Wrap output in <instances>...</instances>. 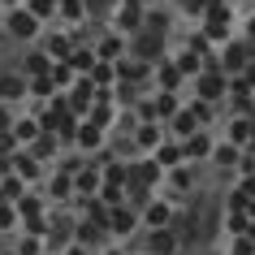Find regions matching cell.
<instances>
[{"label":"cell","mask_w":255,"mask_h":255,"mask_svg":"<svg viewBox=\"0 0 255 255\" xmlns=\"http://www.w3.org/2000/svg\"><path fill=\"white\" fill-rule=\"evenodd\" d=\"M143 221H147V229H169V221H173V208L164 199H147V208H143Z\"/></svg>","instance_id":"obj_8"},{"label":"cell","mask_w":255,"mask_h":255,"mask_svg":"<svg viewBox=\"0 0 255 255\" xmlns=\"http://www.w3.org/2000/svg\"><path fill=\"white\" fill-rule=\"evenodd\" d=\"M26 78H0V104H9V100H17V95H26Z\"/></svg>","instance_id":"obj_19"},{"label":"cell","mask_w":255,"mask_h":255,"mask_svg":"<svg viewBox=\"0 0 255 255\" xmlns=\"http://www.w3.org/2000/svg\"><path fill=\"white\" fill-rule=\"evenodd\" d=\"M39 134H43L39 113H30V117H17V121H13V138H17V147H30Z\"/></svg>","instance_id":"obj_7"},{"label":"cell","mask_w":255,"mask_h":255,"mask_svg":"<svg viewBox=\"0 0 255 255\" xmlns=\"http://www.w3.org/2000/svg\"><path fill=\"white\" fill-rule=\"evenodd\" d=\"M138 26H143V9H138L134 0H121L117 4V35H130Z\"/></svg>","instance_id":"obj_6"},{"label":"cell","mask_w":255,"mask_h":255,"mask_svg":"<svg viewBox=\"0 0 255 255\" xmlns=\"http://www.w3.org/2000/svg\"><path fill=\"white\" fill-rule=\"evenodd\" d=\"M30 151H35V156H56V138L52 134H39L35 143H30Z\"/></svg>","instance_id":"obj_34"},{"label":"cell","mask_w":255,"mask_h":255,"mask_svg":"<svg viewBox=\"0 0 255 255\" xmlns=\"http://www.w3.org/2000/svg\"><path fill=\"white\" fill-rule=\"evenodd\" d=\"M182 160H186V147H182V143H160V147H156V164H160V169H177Z\"/></svg>","instance_id":"obj_12"},{"label":"cell","mask_w":255,"mask_h":255,"mask_svg":"<svg viewBox=\"0 0 255 255\" xmlns=\"http://www.w3.org/2000/svg\"><path fill=\"white\" fill-rule=\"evenodd\" d=\"M212 138H208V134H190L186 138V160H208V156H212Z\"/></svg>","instance_id":"obj_16"},{"label":"cell","mask_w":255,"mask_h":255,"mask_svg":"<svg viewBox=\"0 0 255 255\" xmlns=\"http://www.w3.org/2000/svg\"><path fill=\"white\" fill-rule=\"evenodd\" d=\"M229 251H234V255H255V238H251V234H242V238H234Z\"/></svg>","instance_id":"obj_36"},{"label":"cell","mask_w":255,"mask_h":255,"mask_svg":"<svg viewBox=\"0 0 255 255\" xmlns=\"http://www.w3.org/2000/svg\"><path fill=\"white\" fill-rule=\"evenodd\" d=\"M56 4H61V0H26V9H30L35 17H39V22H43V17H52V13H56Z\"/></svg>","instance_id":"obj_33"},{"label":"cell","mask_w":255,"mask_h":255,"mask_svg":"<svg viewBox=\"0 0 255 255\" xmlns=\"http://www.w3.org/2000/svg\"><path fill=\"white\" fill-rule=\"evenodd\" d=\"M0 255H13V251H0Z\"/></svg>","instance_id":"obj_47"},{"label":"cell","mask_w":255,"mask_h":255,"mask_svg":"<svg viewBox=\"0 0 255 255\" xmlns=\"http://www.w3.org/2000/svg\"><path fill=\"white\" fill-rule=\"evenodd\" d=\"M48 56H52V65L56 61H69L74 56V39L69 35H48Z\"/></svg>","instance_id":"obj_17"},{"label":"cell","mask_w":255,"mask_h":255,"mask_svg":"<svg viewBox=\"0 0 255 255\" xmlns=\"http://www.w3.org/2000/svg\"><path fill=\"white\" fill-rule=\"evenodd\" d=\"M13 173L22 182H39V164L30 160V156H13Z\"/></svg>","instance_id":"obj_23"},{"label":"cell","mask_w":255,"mask_h":255,"mask_svg":"<svg viewBox=\"0 0 255 255\" xmlns=\"http://www.w3.org/2000/svg\"><path fill=\"white\" fill-rule=\"evenodd\" d=\"M30 95H35V100H52L56 95L52 78H48V74H43V78H30Z\"/></svg>","instance_id":"obj_30"},{"label":"cell","mask_w":255,"mask_h":255,"mask_svg":"<svg viewBox=\"0 0 255 255\" xmlns=\"http://www.w3.org/2000/svg\"><path fill=\"white\" fill-rule=\"evenodd\" d=\"M74 143H78L82 151H100V143H104V130H100V126H91V121H82L78 134H74Z\"/></svg>","instance_id":"obj_10"},{"label":"cell","mask_w":255,"mask_h":255,"mask_svg":"<svg viewBox=\"0 0 255 255\" xmlns=\"http://www.w3.org/2000/svg\"><path fill=\"white\" fill-rule=\"evenodd\" d=\"M4 4H13V9H17V4H22V0H4Z\"/></svg>","instance_id":"obj_44"},{"label":"cell","mask_w":255,"mask_h":255,"mask_svg":"<svg viewBox=\"0 0 255 255\" xmlns=\"http://www.w3.org/2000/svg\"><path fill=\"white\" fill-rule=\"evenodd\" d=\"M134 143H138V147H143V151H156V147H160V143H164V134H160V126H156V121H143V126H138V130H134Z\"/></svg>","instance_id":"obj_14"},{"label":"cell","mask_w":255,"mask_h":255,"mask_svg":"<svg viewBox=\"0 0 255 255\" xmlns=\"http://www.w3.org/2000/svg\"><path fill=\"white\" fill-rule=\"evenodd\" d=\"M17 255H43L39 238H35V234H30V238H22V242H17Z\"/></svg>","instance_id":"obj_37"},{"label":"cell","mask_w":255,"mask_h":255,"mask_svg":"<svg viewBox=\"0 0 255 255\" xmlns=\"http://www.w3.org/2000/svg\"><path fill=\"white\" fill-rule=\"evenodd\" d=\"M169 186H173V190H190V186H195L190 169H182V164H177V169H169Z\"/></svg>","instance_id":"obj_31"},{"label":"cell","mask_w":255,"mask_h":255,"mask_svg":"<svg viewBox=\"0 0 255 255\" xmlns=\"http://www.w3.org/2000/svg\"><path fill=\"white\" fill-rule=\"evenodd\" d=\"M242 160V147H234V143H221V147H216V164H238Z\"/></svg>","instance_id":"obj_32"},{"label":"cell","mask_w":255,"mask_h":255,"mask_svg":"<svg viewBox=\"0 0 255 255\" xmlns=\"http://www.w3.org/2000/svg\"><path fill=\"white\" fill-rule=\"evenodd\" d=\"M199 255H216V251H199Z\"/></svg>","instance_id":"obj_46"},{"label":"cell","mask_w":255,"mask_h":255,"mask_svg":"<svg viewBox=\"0 0 255 255\" xmlns=\"http://www.w3.org/2000/svg\"><path fill=\"white\" fill-rule=\"evenodd\" d=\"M0 151H17V138H13V130H0Z\"/></svg>","instance_id":"obj_38"},{"label":"cell","mask_w":255,"mask_h":255,"mask_svg":"<svg viewBox=\"0 0 255 255\" xmlns=\"http://www.w3.org/2000/svg\"><path fill=\"white\" fill-rule=\"evenodd\" d=\"M173 134H177V138L199 134V117H195L190 108H177V113H173Z\"/></svg>","instance_id":"obj_15"},{"label":"cell","mask_w":255,"mask_h":255,"mask_svg":"<svg viewBox=\"0 0 255 255\" xmlns=\"http://www.w3.org/2000/svg\"><path fill=\"white\" fill-rule=\"evenodd\" d=\"M108 255H126V251H117V247H113V251H108Z\"/></svg>","instance_id":"obj_45"},{"label":"cell","mask_w":255,"mask_h":255,"mask_svg":"<svg viewBox=\"0 0 255 255\" xmlns=\"http://www.w3.org/2000/svg\"><path fill=\"white\" fill-rule=\"evenodd\" d=\"M242 199H255V173L251 177H242V190H238Z\"/></svg>","instance_id":"obj_39"},{"label":"cell","mask_w":255,"mask_h":255,"mask_svg":"<svg viewBox=\"0 0 255 255\" xmlns=\"http://www.w3.org/2000/svg\"><path fill=\"white\" fill-rule=\"evenodd\" d=\"M177 69H182V74H199V69H203V56L186 48V52H177Z\"/></svg>","instance_id":"obj_29"},{"label":"cell","mask_w":255,"mask_h":255,"mask_svg":"<svg viewBox=\"0 0 255 255\" xmlns=\"http://www.w3.org/2000/svg\"><path fill=\"white\" fill-rule=\"evenodd\" d=\"M134 4H138V9H143V4H151V0H134Z\"/></svg>","instance_id":"obj_43"},{"label":"cell","mask_w":255,"mask_h":255,"mask_svg":"<svg viewBox=\"0 0 255 255\" xmlns=\"http://www.w3.org/2000/svg\"><path fill=\"white\" fill-rule=\"evenodd\" d=\"M26 74H30V78L52 74V56H48V52H30V56H26Z\"/></svg>","instance_id":"obj_20"},{"label":"cell","mask_w":255,"mask_h":255,"mask_svg":"<svg viewBox=\"0 0 255 255\" xmlns=\"http://www.w3.org/2000/svg\"><path fill=\"white\" fill-rule=\"evenodd\" d=\"M35 30H39V17L30 13L26 4L9 13V35H13V39H35Z\"/></svg>","instance_id":"obj_5"},{"label":"cell","mask_w":255,"mask_h":255,"mask_svg":"<svg viewBox=\"0 0 255 255\" xmlns=\"http://www.w3.org/2000/svg\"><path fill=\"white\" fill-rule=\"evenodd\" d=\"M65 255H91V251H87V247H82V242H74V247H69Z\"/></svg>","instance_id":"obj_41"},{"label":"cell","mask_w":255,"mask_h":255,"mask_svg":"<svg viewBox=\"0 0 255 255\" xmlns=\"http://www.w3.org/2000/svg\"><path fill=\"white\" fill-rule=\"evenodd\" d=\"M56 13L65 17V22H78V17L87 13V0H61V4H56Z\"/></svg>","instance_id":"obj_25"},{"label":"cell","mask_w":255,"mask_h":255,"mask_svg":"<svg viewBox=\"0 0 255 255\" xmlns=\"http://www.w3.org/2000/svg\"><path fill=\"white\" fill-rule=\"evenodd\" d=\"M95 91H100V87H95L91 74H78V78H74V87H69V108L87 117V113H91V104H95Z\"/></svg>","instance_id":"obj_2"},{"label":"cell","mask_w":255,"mask_h":255,"mask_svg":"<svg viewBox=\"0 0 255 255\" xmlns=\"http://www.w3.org/2000/svg\"><path fill=\"white\" fill-rule=\"evenodd\" d=\"M195 91H199V100H225V95H229L225 69H208V74H199V78H195Z\"/></svg>","instance_id":"obj_3"},{"label":"cell","mask_w":255,"mask_h":255,"mask_svg":"<svg viewBox=\"0 0 255 255\" xmlns=\"http://www.w3.org/2000/svg\"><path fill=\"white\" fill-rule=\"evenodd\" d=\"M121 52H126V35H104V39H100V48H95V56H100V61H108V65H113V61H121Z\"/></svg>","instance_id":"obj_11"},{"label":"cell","mask_w":255,"mask_h":255,"mask_svg":"<svg viewBox=\"0 0 255 255\" xmlns=\"http://www.w3.org/2000/svg\"><path fill=\"white\" fill-rule=\"evenodd\" d=\"M173 251H177V234H169V229H151L147 255H173Z\"/></svg>","instance_id":"obj_9"},{"label":"cell","mask_w":255,"mask_h":255,"mask_svg":"<svg viewBox=\"0 0 255 255\" xmlns=\"http://www.w3.org/2000/svg\"><path fill=\"white\" fill-rule=\"evenodd\" d=\"M100 186H104V173H95V169H78V177H74V190H78V199H82V195L91 199Z\"/></svg>","instance_id":"obj_13"},{"label":"cell","mask_w":255,"mask_h":255,"mask_svg":"<svg viewBox=\"0 0 255 255\" xmlns=\"http://www.w3.org/2000/svg\"><path fill=\"white\" fill-rule=\"evenodd\" d=\"M69 65L78 69V74H91V69H95V52H91V48H78V52L69 56Z\"/></svg>","instance_id":"obj_27"},{"label":"cell","mask_w":255,"mask_h":255,"mask_svg":"<svg viewBox=\"0 0 255 255\" xmlns=\"http://www.w3.org/2000/svg\"><path fill=\"white\" fill-rule=\"evenodd\" d=\"M156 78H160L164 91H177V87H182V69H177V65H160V74H156Z\"/></svg>","instance_id":"obj_28"},{"label":"cell","mask_w":255,"mask_h":255,"mask_svg":"<svg viewBox=\"0 0 255 255\" xmlns=\"http://www.w3.org/2000/svg\"><path fill=\"white\" fill-rule=\"evenodd\" d=\"M234 69H247V52H242V43H229V48H225V74H234Z\"/></svg>","instance_id":"obj_24"},{"label":"cell","mask_w":255,"mask_h":255,"mask_svg":"<svg viewBox=\"0 0 255 255\" xmlns=\"http://www.w3.org/2000/svg\"><path fill=\"white\" fill-rule=\"evenodd\" d=\"M0 130H13V117H9V104H0Z\"/></svg>","instance_id":"obj_40"},{"label":"cell","mask_w":255,"mask_h":255,"mask_svg":"<svg viewBox=\"0 0 255 255\" xmlns=\"http://www.w3.org/2000/svg\"><path fill=\"white\" fill-rule=\"evenodd\" d=\"M17 225V203H0V229H13Z\"/></svg>","instance_id":"obj_35"},{"label":"cell","mask_w":255,"mask_h":255,"mask_svg":"<svg viewBox=\"0 0 255 255\" xmlns=\"http://www.w3.org/2000/svg\"><path fill=\"white\" fill-rule=\"evenodd\" d=\"M74 238H78L82 247H95V242L104 238V225H91V221H82V225L74 229Z\"/></svg>","instance_id":"obj_22"},{"label":"cell","mask_w":255,"mask_h":255,"mask_svg":"<svg viewBox=\"0 0 255 255\" xmlns=\"http://www.w3.org/2000/svg\"><path fill=\"white\" fill-rule=\"evenodd\" d=\"M138 225V212L134 208H126V203H117V208H108V229L117 234V238H130Z\"/></svg>","instance_id":"obj_4"},{"label":"cell","mask_w":255,"mask_h":255,"mask_svg":"<svg viewBox=\"0 0 255 255\" xmlns=\"http://www.w3.org/2000/svg\"><path fill=\"white\" fill-rule=\"evenodd\" d=\"M247 30H251V39H255V17H251V22H247Z\"/></svg>","instance_id":"obj_42"},{"label":"cell","mask_w":255,"mask_h":255,"mask_svg":"<svg viewBox=\"0 0 255 255\" xmlns=\"http://www.w3.org/2000/svg\"><path fill=\"white\" fill-rule=\"evenodd\" d=\"M251 138H255V126H251L247 117H238V121H234V130H229V143L242 147V143H251Z\"/></svg>","instance_id":"obj_21"},{"label":"cell","mask_w":255,"mask_h":255,"mask_svg":"<svg viewBox=\"0 0 255 255\" xmlns=\"http://www.w3.org/2000/svg\"><path fill=\"white\" fill-rule=\"evenodd\" d=\"M173 113H177V100H173V91L156 95V104H151V117H173Z\"/></svg>","instance_id":"obj_26"},{"label":"cell","mask_w":255,"mask_h":255,"mask_svg":"<svg viewBox=\"0 0 255 255\" xmlns=\"http://www.w3.org/2000/svg\"><path fill=\"white\" fill-rule=\"evenodd\" d=\"M229 26H234V9H229L225 0H208L203 4V35L216 43V39L229 35Z\"/></svg>","instance_id":"obj_1"},{"label":"cell","mask_w":255,"mask_h":255,"mask_svg":"<svg viewBox=\"0 0 255 255\" xmlns=\"http://www.w3.org/2000/svg\"><path fill=\"white\" fill-rule=\"evenodd\" d=\"M43 190H48V199H69V195H78V190H74V177H69V173H56Z\"/></svg>","instance_id":"obj_18"}]
</instances>
